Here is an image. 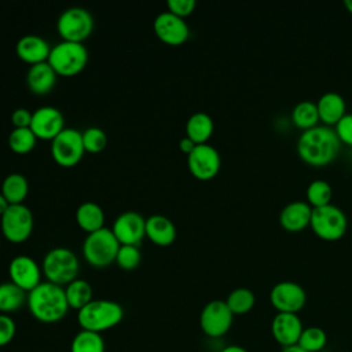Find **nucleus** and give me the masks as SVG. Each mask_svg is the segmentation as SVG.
<instances>
[{"label": "nucleus", "mask_w": 352, "mask_h": 352, "mask_svg": "<svg viewBox=\"0 0 352 352\" xmlns=\"http://www.w3.org/2000/svg\"><path fill=\"white\" fill-rule=\"evenodd\" d=\"M220 153L209 143L195 144L192 151L187 154V166L191 175L199 180L213 179L220 170Z\"/></svg>", "instance_id": "12"}, {"label": "nucleus", "mask_w": 352, "mask_h": 352, "mask_svg": "<svg viewBox=\"0 0 352 352\" xmlns=\"http://www.w3.org/2000/svg\"><path fill=\"white\" fill-rule=\"evenodd\" d=\"M280 352H307L305 349H302L300 345H292V346H285V348H282V351Z\"/></svg>", "instance_id": "44"}, {"label": "nucleus", "mask_w": 352, "mask_h": 352, "mask_svg": "<svg viewBox=\"0 0 352 352\" xmlns=\"http://www.w3.org/2000/svg\"><path fill=\"white\" fill-rule=\"evenodd\" d=\"M16 334V324L15 320L7 315L0 314V348L8 345Z\"/></svg>", "instance_id": "37"}, {"label": "nucleus", "mask_w": 352, "mask_h": 352, "mask_svg": "<svg viewBox=\"0 0 352 352\" xmlns=\"http://www.w3.org/2000/svg\"><path fill=\"white\" fill-rule=\"evenodd\" d=\"M76 221L88 234L104 227V212L99 204L85 201L76 209Z\"/></svg>", "instance_id": "25"}, {"label": "nucleus", "mask_w": 352, "mask_h": 352, "mask_svg": "<svg viewBox=\"0 0 352 352\" xmlns=\"http://www.w3.org/2000/svg\"><path fill=\"white\" fill-rule=\"evenodd\" d=\"M292 121L301 129H309L318 125L319 113L318 106L312 100H301L292 110Z\"/></svg>", "instance_id": "30"}, {"label": "nucleus", "mask_w": 352, "mask_h": 352, "mask_svg": "<svg viewBox=\"0 0 352 352\" xmlns=\"http://www.w3.org/2000/svg\"><path fill=\"white\" fill-rule=\"evenodd\" d=\"M344 3H345V7L348 8V11L352 14V0H345Z\"/></svg>", "instance_id": "45"}, {"label": "nucleus", "mask_w": 352, "mask_h": 352, "mask_svg": "<svg viewBox=\"0 0 352 352\" xmlns=\"http://www.w3.org/2000/svg\"><path fill=\"white\" fill-rule=\"evenodd\" d=\"M32 111H29L25 107H18L11 114V121L14 124V128H28L32 122Z\"/></svg>", "instance_id": "40"}, {"label": "nucleus", "mask_w": 352, "mask_h": 352, "mask_svg": "<svg viewBox=\"0 0 352 352\" xmlns=\"http://www.w3.org/2000/svg\"><path fill=\"white\" fill-rule=\"evenodd\" d=\"M124 319V308L113 300L94 298L77 311V323L82 330L103 333L120 324Z\"/></svg>", "instance_id": "3"}, {"label": "nucleus", "mask_w": 352, "mask_h": 352, "mask_svg": "<svg viewBox=\"0 0 352 352\" xmlns=\"http://www.w3.org/2000/svg\"><path fill=\"white\" fill-rule=\"evenodd\" d=\"M312 206L307 201H292L279 213L280 226L290 232H297L309 226Z\"/></svg>", "instance_id": "20"}, {"label": "nucleus", "mask_w": 352, "mask_h": 352, "mask_svg": "<svg viewBox=\"0 0 352 352\" xmlns=\"http://www.w3.org/2000/svg\"><path fill=\"white\" fill-rule=\"evenodd\" d=\"M302 330V322L297 314L278 312L271 322V334L283 348L296 345Z\"/></svg>", "instance_id": "18"}, {"label": "nucleus", "mask_w": 352, "mask_h": 352, "mask_svg": "<svg viewBox=\"0 0 352 352\" xmlns=\"http://www.w3.org/2000/svg\"><path fill=\"white\" fill-rule=\"evenodd\" d=\"M195 6H197L195 0H168L166 1L168 11L182 18L190 15L194 11Z\"/></svg>", "instance_id": "39"}, {"label": "nucleus", "mask_w": 352, "mask_h": 352, "mask_svg": "<svg viewBox=\"0 0 352 352\" xmlns=\"http://www.w3.org/2000/svg\"><path fill=\"white\" fill-rule=\"evenodd\" d=\"M10 206V202L6 199V197L0 192V216L7 210V208Z\"/></svg>", "instance_id": "43"}, {"label": "nucleus", "mask_w": 352, "mask_h": 352, "mask_svg": "<svg viewBox=\"0 0 352 352\" xmlns=\"http://www.w3.org/2000/svg\"><path fill=\"white\" fill-rule=\"evenodd\" d=\"M85 153L82 132L76 128H63L51 140V154L60 166L70 168L80 162Z\"/></svg>", "instance_id": "9"}, {"label": "nucleus", "mask_w": 352, "mask_h": 352, "mask_svg": "<svg viewBox=\"0 0 352 352\" xmlns=\"http://www.w3.org/2000/svg\"><path fill=\"white\" fill-rule=\"evenodd\" d=\"M94 16L84 7H69L60 12L56 30L62 40L82 43L94 30Z\"/></svg>", "instance_id": "8"}, {"label": "nucleus", "mask_w": 352, "mask_h": 352, "mask_svg": "<svg viewBox=\"0 0 352 352\" xmlns=\"http://www.w3.org/2000/svg\"><path fill=\"white\" fill-rule=\"evenodd\" d=\"M6 199L12 204H23L28 192H29V182L25 175L19 172L8 173L1 183V191H0Z\"/></svg>", "instance_id": "27"}, {"label": "nucleus", "mask_w": 352, "mask_h": 352, "mask_svg": "<svg viewBox=\"0 0 352 352\" xmlns=\"http://www.w3.org/2000/svg\"><path fill=\"white\" fill-rule=\"evenodd\" d=\"M327 344V336L323 329L318 326L305 327L300 336L297 345H300L307 352H319Z\"/></svg>", "instance_id": "34"}, {"label": "nucleus", "mask_w": 352, "mask_h": 352, "mask_svg": "<svg viewBox=\"0 0 352 352\" xmlns=\"http://www.w3.org/2000/svg\"><path fill=\"white\" fill-rule=\"evenodd\" d=\"M88 62V50L82 43L62 40L51 47L48 63L60 76L80 73Z\"/></svg>", "instance_id": "6"}, {"label": "nucleus", "mask_w": 352, "mask_h": 352, "mask_svg": "<svg viewBox=\"0 0 352 352\" xmlns=\"http://www.w3.org/2000/svg\"><path fill=\"white\" fill-rule=\"evenodd\" d=\"M65 294L69 308H73L76 311L81 309L94 300V290L91 283L80 278H76L65 286Z\"/></svg>", "instance_id": "28"}, {"label": "nucleus", "mask_w": 352, "mask_h": 352, "mask_svg": "<svg viewBox=\"0 0 352 352\" xmlns=\"http://www.w3.org/2000/svg\"><path fill=\"white\" fill-rule=\"evenodd\" d=\"M319 120L326 125H336L346 114V103L341 94L334 91L324 92L316 102Z\"/></svg>", "instance_id": "22"}, {"label": "nucleus", "mask_w": 352, "mask_h": 352, "mask_svg": "<svg viewBox=\"0 0 352 352\" xmlns=\"http://www.w3.org/2000/svg\"><path fill=\"white\" fill-rule=\"evenodd\" d=\"M15 51L22 60L30 65H34L38 62L48 60L51 45L44 37L34 33H28V34H23L16 41Z\"/></svg>", "instance_id": "19"}, {"label": "nucleus", "mask_w": 352, "mask_h": 352, "mask_svg": "<svg viewBox=\"0 0 352 352\" xmlns=\"http://www.w3.org/2000/svg\"><path fill=\"white\" fill-rule=\"evenodd\" d=\"M142 260V254L138 245H120V249L117 252L116 263L122 270H135Z\"/></svg>", "instance_id": "36"}, {"label": "nucleus", "mask_w": 352, "mask_h": 352, "mask_svg": "<svg viewBox=\"0 0 352 352\" xmlns=\"http://www.w3.org/2000/svg\"><path fill=\"white\" fill-rule=\"evenodd\" d=\"M28 301V292L11 280L0 283V314L10 315L19 311Z\"/></svg>", "instance_id": "26"}, {"label": "nucleus", "mask_w": 352, "mask_h": 352, "mask_svg": "<svg viewBox=\"0 0 352 352\" xmlns=\"http://www.w3.org/2000/svg\"><path fill=\"white\" fill-rule=\"evenodd\" d=\"M65 128L63 114L54 106L37 107L32 114L30 129L38 139H54Z\"/></svg>", "instance_id": "17"}, {"label": "nucleus", "mask_w": 352, "mask_h": 352, "mask_svg": "<svg viewBox=\"0 0 352 352\" xmlns=\"http://www.w3.org/2000/svg\"><path fill=\"white\" fill-rule=\"evenodd\" d=\"M220 352H249V351L245 349V348L241 346V345H227V346H224Z\"/></svg>", "instance_id": "42"}, {"label": "nucleus", "mask_w": 352, "mask_h": 352, "mask_svg": "<svg viewBox=\"0 0 352 352\" xmlns=\"http://www.w3.org/2000/svg\"><path fill=\"white\" fill-rule=\"evenodd\" d=\"M146 235L153 243L168 246L176 238V227L166 216L151 214L146 219Z\"/></svg>", "instance_id": "23"}, {"label": "nucleus", "mask_w": 352, "mask_h": 352, "mask_svg": "<svg viewBox=\"0 0 352 352\" xmlns=\"http://www.w3.org/2000/svg\"><path fill=\"white\" fill-rule=\"evenodd\" d=\"M56 76V72L52 69L48 60L38 62L29 66L26 72V84L33 94L44 95L54 88Z\"/></svg>", "instance_id": "21"}, {"label": "nucleus", "mask_w": 352, "mask_h": 352, "mask_svg": "<svg viewBox=\"0 0 352 352\" xmlns=\"http://www.w3.org/2000/svg\"><path fill=\"white\" fill-rule=\"evenodd\" d=\"M213 120L205 111L192 113L186 122V136L190 138L195 144L206 143L213 133Z\"/></svg>", "instance_id": "24"}, {"label": "nucleus", "mask_w": 352, "mask_h": 352, "mask_svg": "<svg viewBox=\"0 0 352 352\" xmlns=\"http://www.w3.org/2000/svg\"><path fill=\"white\" fill-rule=\"evenodd\" d=\"M153 28L155 36L169 45H180L190 36V28L184 18L177 16L168 10L155 16Z\"/></svg>", "instance_id": "15"}, {"label": "nucleus", "mask_w": 352, "mask_h": 352, "mask_svg": "<svg viewBox=\"0 0 352 352\" xmlns=\"http://www.w3.org/2000/svg\"><path fill=\"white\" fill-rule=\"evenodd\" d=\"M70 352H106V344L102 334L81 329L70 342Z\"/></svg>", "instance_id": "29"}, {"label": "nucleus", "mask_w": 352, "mask_h": 352, "mask_svg": "<svg viewBox=\"0 0 352 352\" xmlns=\"http://www.w3.org/2000/svg\"><path fill=\"white\" fill-rule=\"evenodd\" d=\"M309 226L312 231L322 239L336 241L344 236L348 227V220L344 210L333 204L312 208Z\"/></svg>", "instance_id": "7"}, {"label": "nucleus", "mask_w": 352, "mask_h": 352, "mask_svg": "<svg viewBox=\"0 0 352 352\" xmlns=\"http://www.w3.org/2000/svg\"><path fill=\"white\" fill-rule=\"evenodd\" d=\"M37 136L28 128H14L8 135V144L16 154H26L36 146Z\"/></svg>", "instance_id": "33"}, {"label": "nucleus", "mask_w": 352, "mask_h": 352, "mask_svg": "<svg viewBox=\"0 0 352 352\" xmlns=\"http://www.w3.org/2000/svg\"><path fill=\"white\" fill-rule=\"evenodd\" d=\"M33 213L25 204H12L0 216L1 232L14 243L26 241L33 231Z\"/></svg>", "instance_id": "10"}, {"label": "nucleus", "mask_w": 352, "mask_h": 352, "mask_svg": "<svg viewBox=\"0 0 352 352\" xmlns=\"http://www.w3.org/2000/svg\"><path fill=\"white\" fill-rule=\"evenodd\" d=\"M331 195L333 190L329 182L323 179H315L312 180L307 187V202L312 208H319L331 204Z\"/></svg>", "instance_id": "32"}, {"label": "nucleus", "mask_w": 352, "mask_h": 352, "mask_svg": "<svg viewBox=\"0 0 352 352\" xmlns=\"http://www.w3.org/2000/svg\"><path fill=\"white\" fill-rule=\"evenodd\" d=\"M224 301L234 315H245L254 307L256 296L248 287H236L230 292Z\"/></svg>", "instance_id": "31"}, {"label": "nucleus", "mask_w": 352, "mask_h": 352, "mask_svg": "<svg viewBox=\"0 0 352 352\" xmlns=\"http://www.w3.org/2000/svg\"><path fill=\"white\" fill-rule=\"evenodd\" d=\"M194 147H195V143H194L190 138H187V136L182 138L180 142H179V148H180L183 153H186V154H190Z\"/></svg>", "instance_id": "41"}, {"label": "nucleus", "mask_w": 352, "mask_h": 352, "mask_svg": "<svg viewBox=\"0 0 352 352\" xmlns=\"http://www.w3.org/2000/svg\"><path fill=\"white\" fill-rule=\"evenodd\" d=\"M82 143L85 151L99 153L107 144V135L99 126H89L82 131Z\"/></svg>", "instance_id": "35"}, {"label": "nucleus", "mask_w": 352, "mask_h": 352, "mask_svg": "<svg viewBox=\"0 0 352 352\" xmlns=\"http://www.w3.org/2000/svg\"><path fill=\"white\" fill-rule=\"evenodd\" d=\"M234 314L224 300H212L206 302L199 314V327L209 338H220L228 333L232 326Z\"/></svg>", "instance_id": "11"}, {"label": "nucleus", "mask_w": 352, "mask_h": 352, "mask_svg": "<svg viewBox=\"0 0 352 352\" xmlns=\"http://www.w3.org/2000/svg\"><path fill=\"white\" fill-rule=\"evenodd\" d=\"M8 275L12 283L28 293L43 282L41 267L28 254H18L11 258L8 264Z\"/></svg>", "instance_id": "14"}, {"label": "nucleus", "mask_w": 352, "mask_h": 352, "mask_svg": "<svg viewBox=\"0 0 352 352\" xmlns=\"http://www.w3.org/2000/svg\"><path fill=\"white\" fill-rule=\"evenodd\" d=\"M270 301L278 312L297 314L305 305L307 293L297 282L282 280L272 286L270 292Z\"/></svg>", "instance_id": "13"}, {"label": "nucleus", "mask_w": 352, "mask_h": 352, "mask_svg": "<svg viewBox=\"0 0 352 352\" xmlns=\"http://www.w3.org/2000/svg\"><path fill=\"white\" fill-rule=\"evenodd\" d=\"M341 142L336 131L329 125H315L300 133L297 153L300 158L312 166H324L336 160Z\"/></svg>", "instance_id": "1"}, {"label": "nucleus", "mask_w": 352, "mask_h": 352, "mask_svg": "<svg viewBox=\"0 0 352 352\" xmlns=\"http://www.w3.org/2000/svg\"><path fill=\"white\" fill-rule=\"evenodd\" d=\"M111 230L121 245H139L146 235V219L135 210H125L116 217Z\"/></svg>", "instance_id": "16"}, {"label": "nucleus", "mask_w": 352, "mask_h": 352, "mask_svg": "<svg viewBox=\"0 0 352 352\" xmlns=\"http://www.w3.org/2000/svg\"><path fill=\"white\" fill-rule=\"evenodd\" d=\"M120 242L111 228L102 227L96 231L88 232L82 242V254L87 263L92 267H107L116 261Z\"/></svg>", "instance_id": "5"}, {"label": "nucleus", "mask_w": 352, "mask_h": 352, "mask_svg": "<svg viewBox=\"0 0 352 352\" xmlns=\"http://www.w3.org/2000/svg\"><path fill=\"white\" fill-rule=\"evenodd\" d=\"M80 270V261L77 254L65 246H56L50 249L41 263L43 275L48 282L66 286L77 278Z\"/></svg>", "instance_id": "4"}, {"label": "nucleus", "mask_w": 352, "mask_h": 352, "mask_svg": "<svg viewBox=\"0 0 352 352\" xmlns=\"http://www.w3.org/2000/svg\"><path fill=\"white\" fill-rule=\"evenodd\" d=\"M341 143L352 146V113H346L334 128Z\"/></svg>", "instance_id": "38"}, {"label": "nucleus", "mask_w": 352, "mask_h": 352, "mask_svg": "<svg viewBox=\"0 0 352 352\" xmlns=\"http://www.w3.org/2000/svg\"><path fill=\"white\" fill-rule=\"evenodd\" d=\"M26 305L30 315L41 323H56L70 309L65 287L48 280H43L28 293Z\"/></svg>", "instance_id": "2"}]
</instances>
